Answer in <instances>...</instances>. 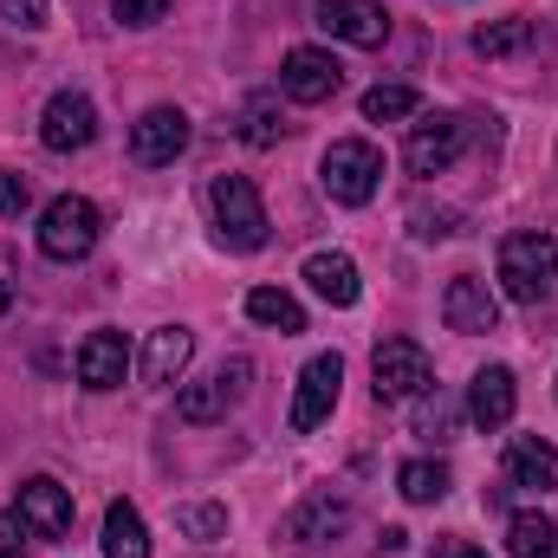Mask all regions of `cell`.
Segmentation results:
<instances>
[{
  "instance_id": "6da1fadb",
  "label": "cell",
  "mask_w": 558,
  "mask_h": 558,
  "mask_svg": "<svg viewBox=\"0 0 558 558\" xmlns=\"http://www.w3.org/2000/svg\"><path fill=\"white\" fill-rule=\"evenodd\" d=\"M208 215H215L221 247H234V254L267 247V202H260V189L247 175H215L208 182Z\"/></svg>"
},
{
  "instance_id": "7a4b0ae2",
  "label": "cell",
  "mask_w": 558,
  "mask_h": 558,
  "mask_svg": "<svg viewBox=\"0 0 558 558\" xmlns=\"http://www.w3.org/2000/svg\"><path fill=\"white\" fill-rule=\"evenodd\" d=\"M500 286L513 305H546L558 286V241L553 234H507L500 241Z\"/></svg>"
},
{
  "instance_id": "3957f363",
  "label": "cell",
  "mask_w": 558,
  "mask_h": 558,
  "mask_svg": "<svg viewBox=\"0 0 558 558\" xmlns=\"http://www.w3.org/2000/svg\"><path fill=\"white\" fill-rule=\"evenodd\" d=\"M318 182H325V195L331 202H344V208H364L371 195H377V182H384V149L364 137H344L325 149V162H318Z\"/></svg>"
},
{
  "instance_id": "277c9868",
  "label": "cell",
  "mask_w": 558,
  "mask_h": 558,
  "mask_svg": "<svg viewBox=\"0 0 558 558\" xmlns=\"http://www.w3.org/2000/svg\"><path fill=\"white\" fill-rule=\"evenodd\" d=\"M98 234H105V215H98L85 195H59V202H46V215H39V254H46V260H85V254L98 247Z\"/></svg>"
},
{
  "instance_id": "5b68a950",
  "label": "cell",
  "mask_w": 558,
  "mask_h": 558,
  "mask_svg": "<svg viewBox=\"0 0 558 558\" xmlns=\"http://www.w3.org/2000/svg\"><path fill=\"white\" fill-rule=\"evenodd\" d=\"M371 377H377V403H416L422 390L435 384L428 351L416 338H384L377 357H371Z\"/></svg>"
},
{
  "instance_id": "8992f818",
  "label": "cell",
  "mask_w": 558,
  "mask_h": 558,
  "mask_svg": "<svg viewBox=\"0 0 558 558\" xmlns=\"http://www.w3.org/2000/svg\"><path fill=\"white\" fill-rule=\"evenodd\" d=\"M247 377H254V364L247 357H234V364H221V371H208L202 384H182L175 390V416L182 422H221L234 403H241V390H247Z\"/></svg>"
},
{
  "instance_id": "52a82bcc",
  "label": "cell",
  "mask_w": 558,
  "mask_h": 558,
  "mask_svg": "<svg viewBox=\"0 0 558 558\" xmlns=\"http://www.w3.org/2000/svg\"><path fill=\"white\" fill-rule=\"evenodd\" d=\"M338 384H344V357L338 351H318L305 371H299V397H292V435H312L318 422L338 410Z\"/></svg>"
},
{
  "instance_id": "ba28073f",
  "label": "cell",
  "mask_w": 558,
  "mask_h": 558,
  "mask_svg": "<svg viewBox=\"0 0 558 558\" xmlns=\"http://www.w3.org/2000/svg\"><path fill=\"white\" fill-rule=\"evenodd\" d=\"M338 85H344V65L318 46H292L279 65V92L292 105H325V98H338Z\"/></svg>"
},
{
  "instance_id": "9c48e42d",
  "label": "cell",
  "mask_w": 558,
  "mask_h": 558,
  "mask_svg": "<svg viewBox=\"0 0 558 558\" xmlns=\"http://www.w3.org/2000/svg\"><path fill=\"white\" fill-rule=\"evenodd\" d=\"M351 526V500L344 494H331V487H318V494H305L292 513H286V546H299V553H312V546H325V539H338Z\"/></svg>"
},
{
  "instance_id": "30bf717a",
  "label": "cell",
  "mask_w": 558,
  "mask_h": 558,
  "mask_svg": "<svg viewBox=\"0 0 558 558\" xmlns=\"http://www.w3.org/2000/svg\"><path fill=\"white\" fill-rule=\"evenodd\" d=\"M92 137H98V105L85 92H52L46 98V118H39V143L52 156H72V149H85Z\"/></svg>"
},
{
  "instance_id": "8fae6325",
  "label": "cell",
  "mask_w": 558,
  "mask_h": 558,
  "mask_svg": "<svg viewBox=\"0 0 558 558\" xmlns=\"http://www.w3.org/2000/svg\"><path fill=\"white\" fill-rule=\"evenodd\" d=\"M461 149H468V118L441 111V118H422L416 131H410L403 162H410V175H441V169H448Z\"/></svg>"
},
{
  "instance_id": "7c38bea8",
  "label": "cell",
  "mask_w": 558,
  "mask_h": 558,
  "mask_svg": "<svg viewBox=\"0 0 558 558\" xmlns=\"http://www.w3.org/2000/svg\"><path fill=\"white\" fill-rule=\"evenodd\" d=\"M312 20H318L331 39H344V46H384V39H390L384 0H318Z\"/></svg>"
},
{
  "instance_id": "4fadbf2b",
  "label": "cell",
  "mask_w": 558,
  "mask_h": 558,
  "mask_svg": "<svg viewBox=\"0 0 558 558\" xmlns=\"http://www.w3.org/2000/svg\"><path fill=\"white\" fill-rule=\"evenodd\" d=\"M20 526L33 539H65L72 533V487H59L52 474H33L20 487Z\"/></svg>"
},
{
  "instance_id": "5bb4252c",
  "label": "cell",
  "mask_w": 558,
  "mask_h": 558,
  "mask_svg": "<svg viewBox=\"0 0 558 558\" xmlns=\"http://www.w3.org/2000/svg\"><path fill=\"white\" fill-rule=\"evenodd\" d=\"M441 318H448V331L481 338V331H494V325H500V299L487 292V279L454 274V279H448V292H441Z\"/></svg>"
},
{
  "instance_id": "9a60e30c",
  "label": "cell",
  "mask_w": 558,
  "mask_h": 558,
  "mask_svg": "<svg viewBox=\"0 0 558 558\" xmlns=\"http://www.w3.org/2000/svg\"><path fill=\"white\" fill-rule=\"evenodd\" d=\"M182 149H189V118L175 105H156V111H143L137 124H131V156H137L143 169H162Z\"/></svg>"
},
{
  "instance_id": "2e32d148",
  "label": "cell",
  "mask_w": 558,
  "mask_h": 558,
  "mask_svg": "<svg viewBox=\"0 0 558 558\" xmlns=\"http://www.w3.org/2000/svg\"><path fill=\"white\" fill-rule=\"evenodd\" d=\"M131 377V338L124 331H92L78 344V384L85 390H118Z\"/></svg>"
},
{
  "instance_id": "e0dca14e",
  "label": "cell",
  "mask_w": 558,
  "mask_h": 558,
  "mask_svg": "<svg viewBox=\"0 0 558 558\" xmlns=\"http://www.w3.org/2000/svg\"><path fill=\"white\" fill-rule=\"evenodd\" d=\"M513 403H520V384H513L507 364H487V371L468 384V416L481 422V428H507V422H513Z\"/></svg>"
},
{
  "instance_id": "ac0fdd59",
  "label": "cell",
  "mask_w": 558,
  "mask_h": 558,
  "mask_svg": "<svg viewBox=\"0 0 558 558\" xmlns=\"http://www.w3.org/2000/svg\"><path fill=\"white\" fill-rule=\"evenodd\" d=\"M507 481L526 487V494L558 487V448L546 435H513V441H507Z\"/></svg>"
},
{
  "instance_id": "d6986e66",
  "label": "cell",
  "mask_w": 558,
  "mask_h": 558,
  "mask_svg": "<svg viewBox=\"0 0 558 558\" xmlns=\"http://www.w3.org/2000/svg\"><path fill=\"white\" fill-rule=\"evenodd\" d=\"M189 357H195V331L189 325H162V331H149V351H143V384H182V371H189Z\"/></svg>"
},
{
  "instance_id": "ffe728a7",
  "label": "cell",
  "mask_w": 558,
  "mask_h": 558,
  "mask_svg": "<svg viewBox=\"0 0 558 558\" xmlns=\"http://www.w3.org/2000/svg\"><path fill=\"white\" fill-rule=\"evenodd\" d=\"M305 286L325 299V305H357V292H364V279H357V260L351 254H312L305 260Z\"/></svg>"
},
{
  "instance_id": "44dd1931",
  "label": "cell",
  "mask_w": 558,
  "mask_h": 558,
  "mask_svg": "<svg viewBox=\"0 0 558 558\" xmlns=\"http://www.w3.org/2000/svg\"><path fill=\"white\" fill-rule=\"evenodd\" d=\"M105 558H149V533H143V513L131 500L105 507Z\"/></svg>"
},
{
  "instance_id": "7402d4cb",
  "label": "cell",
  "mask_w": 558,
  "mask_h": 558,
  "mask_svg": "<svg viewBox=\"0 0 558 558\" xmlns=\"http://www.w3.org/2000/svg\"><path fill=\"white\" fill-rule=\"evenodd\" d=\"M247 318H254V325H274L286 338L305 331V305H299L292 292H279V286H254V292H247Z\"/></svg>"
},
{
  "instance_id": "603a6c76",
  "label": "cell",
  "mask_w": 558,
  "mask_h": 558,
  "mask_svg": "<svg viewBox=\"0 0 558 558\" xmlns=\"http://www.w3.org/2000/svg\"><path fill=\"white\" fill-rule=\"evenodd\" d=\"M507 553L513 558H558V520H546V513H513Z\"/></svg>"
},
{
  "instance_id": "cb8c5ba5",
  "label": "cell",
  "mask_w": 558,
  "mask_h": 558,
  "mask_svg": "<svg viewBox=\"0 0 558 558\" xmlns=\"http://www.w3.org/2000/svg\"><path fill=\"white\" fill-rule=\"evenodd\" d=\"M533 39H539L533 20H494V26L474 33V52H481V59H513V52H526Z\"/></svg>"
},
{
  "instance_id": "d4e9b609",
  "label": "cell",
  "mask_w": 558,
  "mask_h": 558,
  "mask_svg": "<svg viewBox=\"0 0 558 558\" xmlns=\"http://www.w3.org/2000/svg\"><path fill=\"white\" fill-rule=\"evenodd\" d=\"M397 487H403L410 507H435V500L448 494V468H441V461H403V468H397Z\"/></svg>"
},
{
  "instance_id": "484cf974",
  "label": "cell",
  "mask_w": 558,
  "mask_h": 558,
  "mask_svg": "<svg viewBox=\"0 0 558 558\" xmlns=\"http://www.w3.org/2000/svg\"><path fill=\"white\" fill-rule=\"evenodd\" d=\"M416 111H422V98L410 85H371L364 92V118L371 124H397V118H416Z\"/></svg>"
},
{
  "instance_id": "4316f807",
  "label": "cell",
  "mask_w": 558,
  "mask_h": 558,
  "mask_svg": "<svg viewBox=\"0 0 558 558\" xmlns=\"http://www.w3.org/2000/svg\"><path fill=\"white\" fill-rule=\"evenodd\" d=\"M279 131H286V124H279V105H274V98H254V105H247V118H241V137L254 143V149H274Z\"/></svg>"
},
{
  "instance_id": "83f0119b",
  "label": "cell",
  "mask_w": 558,
  "mask_h": 558,
  "mask_svg": "<svg viewBox=\"0 0 558 558\" xmlns=\"http://www.w3.org/2000/svg\"><path fill=\"white\" fill-rule=\"evenodd\" d=\"M175 520H182V533H195V539H221V533H228V513H221V507H182Z\"/></svg>"
},
{
  "instance_id": "f1b7e54d",
  "label": "cell",
  "mask_w": 558,
  "mask_h": 558,
  "mask_svg": "<svg viewBox=\"0 0 558 558\" xmlns=\"http://www.w3.org/2000/svg\"><path fill=\"white\" fill-rule=\"evenodd\" d=\"M26 208H33V189H26V175L0 169V215H7V221H20Z\"/></svg>"
},
{
  "instance_id": "f546056e",
  "label": "cell",
  "mask_w": 558,
  "mask_h": 558,
  "mask_svg": "<svg viewBox=\"0 0 558 558\" xmlns=\"http://www.w3.org/2000/svg\"><path fill=\"white\" fill-rule=\"evenodd\" d=\"M111 13H118V26H156L169 13V0H111Z\"/></svg>"
},
{
  "instance_id": "4dcf8cb0",
  "label": "cell",
  "mask_w": 558,
  "mask_h": 558,
  "mask_svg": "<svg viewBox=\"0 0 558 558\" xmlns=\"http://www.w3.org/2000/svg\"><path fill=\"white\" fill-rule=\"evenodd\" d=\"M0 20L20 26V33H39L46 26V0H0Z\"/></svg>"
},
{
  "instance_id": "1f68e13d",
  "label": "cell",
  "mask_w": 558,
  "mask_h": 558,
  "mask_svg": "<svg viewBox=\"0 0 558 558\" xmlns=\"http://www.w3.org/2000/svg\"><path fill=\"white\" fill-rule=\"evenodd\" d=\"M20 513H0V558H20Z\"/></svg>"
},
{
  "instance_id": "d6a6232c",
  "label": "cell",
  "mask_w": 558,
  "mask_h": 558,
  "mask_svg": "<svg viewBox=\"0 0 558 558\" xmlns=\"http://www.w3.org/2000/svg\"><path fill=\"white\" fill-rule=\"evenodd\" d=\"M448 422H454V410H448L441 397H435V403H422V435H441Z\"/></svg>"
},
{
  "instance_id": "836d02e7",
  "label": "cell",
  "mask_w": 558,
  "mask_h": 558,
  "mask_svg": "<svg viewBox=\"0 0 558 558\" xmlns=\"http://www.w3.org/2000/svg\"><path fill=\"white\" fill-rule=\"evenodd\" d=\"M416 234H422V241H441V234H454V215H416Z\"/></svg>"
},
{
  "instance_id": "e575fe53",
  "label": "cell",
  "mask_w": 558,
  "mask_h": 558,
  "mask_svg": "<svg viewBox=\"0 0 558 558\" xmlns=\"http://www.w3.org/2000/svg\"><path fill=\"white\" fill-rule=\"evenodd\" d=\"M435 558H487V553H481V546H468V539H441Z\"/></svg>"
},
{
  "instance_id": "d590c367",
  "label": "cell",
  "mask_w": 558,
  "mask_h": 558,
  "mask_svg": "<svg viewBox=\"0 0 558 558\" xmlns=\"http://www.w3.org/2000/svg\"><path fill=\"white\" fill-rule=\"evenodd\" d=\"M7 305H13V286H7V279H0V312H7Z\"/></svg>"
}]
</instances>
